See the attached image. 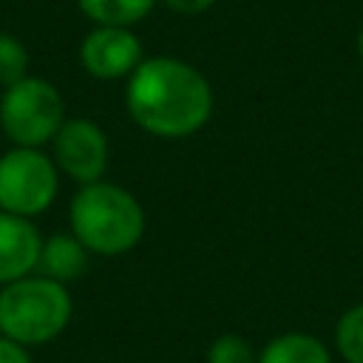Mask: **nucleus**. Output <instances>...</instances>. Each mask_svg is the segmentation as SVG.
Segmentation results:
<instances>
[{
    "label": "nucleus",
    "instance_id": "7ed1b4c3",
    "mask_svg": "<svg viewBox=\"0 0 363 363\" xmlns=\"http://www.w3.org/2000/svg\"><path fill=\"white\" fill-rule=\"evenodd\" d=\"M74 301L65 284L31 272L0 286V335L23 346H45L71 323Z\"/></svg>",
    "mask_w": 363,
    "mask_h": 363
},
{
    "label": "nucleus",
    "instance_id": "dca6fc26",
    "mask_svg": "<svg viewBox=\"0 0 363 363\" xmlns=\"http://www.w3.org/2000/svg\"><path fill=\"white\" fill-rule=\"evenodd\" d=\"M0 363H34V360H31L28 346L0 335Z\"/></svg>",
    "mask_w": 363,
    "mask_h": 363
},
{
    "label": "nucleus",
    "instance_id": "f257e3e1",
    "mask_svg": "<svg viewBox=\"0 0 363 363\" xmlns=\"http://www.w3.org/2000/svg\"><path fill=\"white\" fill-rule=\"evenodd\" d=\"M213 85L190 62L159 54L145 57L125 82L128 116L150 136L184 139L199 133L213 116Z\"/></svg>",
    "mask_w": 363,
    "mask_h": 363
},
{
    "label": "nucleus",
    "instance_id": "9b49d317",
    "mask_svg": "<svg viewBox=\"0 0 363 363\" xmlns=\"http://www.w3.org/2000/svg\"><path fill=\"white\" fill-rule=\"evenodd\" d=\"M159 0H77L79 11L94 26H122L133 28L142 23Z\"/></svg>",
    "mask_w": 363,
    "mask_h": 363
},
{
    "label": "nucleus",
    "instance_id": "39448f33",
    "mask_svg": "<svg viewBox=\"0 0 363 363\" xmlns=\"http://www.w3.org/2000/svg\"><path fill=\"white\" fill-rule=\"evenodd\" d=\"M60 193V170L43 147L11 145L0 153V210L34 218L43 216Z\"/></svg>",
    "mask_w": 363,
    "mask_h": 363
},
{
    "label": "nucleus",
    "instance_id": "6e6552de",
    "mask_svg": "<svg viewBox=\"0 0 363 363\" xmlns=\"http://www.w3.org/2000/svg\"><path fill=\"white\" fill-rule=\"evenodd\" d=\"M43 235L31 218L0 210V286L37 272Z\"/></svg>",
    "mask_w": 363,
    "mask_h": 363
},
{
    "label": "nucleus",
    "instance_id": "423d86ee",
    "mask_svg": "<svg viewBox=\"0 0 363 363\" xmlns=\"http://www.w3.org/2000/svg\"><path fill=\"white\" fill-rule=\"evenodd\" d=\"M108 156H111V145L105 130L85 116H68L57 130V136L51 139V159L60 176H68L79 187L99 182L105 176Z\"/></svg>",
    "mask_w": 363,
    "mask_h": 363
},
{
    "label": "nucleus",
    "instance_id": "2eb2a0df",
    "mask_svg": "<svg viewBox=\"0 0 363 363\" xmlns=\"http://www.w3.org/2000/svg\"><path fill=\"white\" fill-rule=\"evenodd\" d=\"M164 9H170L173 14H182V17H199L204 11H210L218 0H159Z\"/></svg>",
    "mask_w": 363,
    "mask_h": 363
},
{
    "label": "nucleus",
    "instance_id": "f3484780",
    "mask_svg": "<svg viewBox=\"0 0 363 363\" xmlns=\"http://www.w3.org/2000/svg\"><path fill=\"white\" fill-rule=\"evenodd\" d=\"M357 57H360V65H363V26L357 31Z\"/></svg>",
    "mask_w": 363,
    "mask_h": 363
},
{
    "label": "nucleus",
    "instance_id": "4468645a",
    "mask_svg": "<svg viewBox=\"0 0 363 363\" xmlns=\"http://www.w3.org/2000/svg\"><path fill=\"white\" fill-rule=\"evenodd\" d=\"M207 363H258V352L244 335L224 332L210 343Z\"/></svg>",
    "mask_w": 363,
    "mask_h": 363
},
{
    "label": "nucleus",
    "instance_id": "1a4fd4ad",
    "mask_svg": "<svg viewBox=\"0 0 363 363\" xmlns=\"http://www.w3.org/2000/svg\"><path fill=\"white\" fill-rule=\"evenodd\" d=\"M88 261H91V252L82 247V241L74 233H54L43 238L37 272L68 286L71 281L85 275Z\"/></svg>",
    "mask_w": 363,
    "mask_h": 363
},
{
    "label": "nucleus",
    "instance_id": "f8f14e48",
    "mask_svg": "<svg viewBox=\"0 0 363 363\" xmlns=\"http://www.w3.org/2000/svg\"><path fill=\"white\" fill-rule=\"evenodd\" d=\"M335 349L343 363H363V303L349 306L335 323Z\"/></svg>",
    "mask_w": 363,
    "mask_h": 363
},
{
    "label": "nucleus",
    "instance_id": "ddd939ff",
    "mask_svg": "<svg viewBox=\"0 0 363 363\" xmlns=\"http://www.w3.org/2000/svg\"><path fill=\"white\" fill-rule=\"evenodd\" d=\"M28 77V48L9 31H0V88Z\"/></svg>",
    "mask_w": 363,
    "mask_h": 363
},
{
    "label": "nucleus",
    "instance_id": "20e7f679",
    "mask_svg": "<svg viewBox=\"0 0 363 363\" xmlns=\"http://www.w3.org/2000/svg\"><path fill=\"white\" fill-rule=\"evenodd\" d=\"M65 99L54 82L26 77L0 94V130L17 147H45L65 122Z\"/></svg>",
    "mask_w": 363,
    "mask_h": 363
},
{
    "label": "nucleus",
    "instance_id": "0eeeda50",
    "mask_svg": "<svg viewBox=\"0 0 363 363\" xmlns=\"http://www.w3.org/2000/svg\"><path fill=\"white\" fill-rule=\"evenodd\" d=\"M142 60L139 37L122 26H94L79 43V65L94 79H128Z\"/></svg>",
    "mask_w": 363,
    "mask_h": 363
},
{
    "label": "nucleus",
    "instance_id": "9d476101",
    "mask_svg": "<svg viewBox=\"0 0 363 363\" xmlns=\"http://www.w3.org/2000/svg\"><path fill=\"white\" fill-rule=\"evenodd\" d=\"M258 363H332V352L309 332H284L264 343Z\"/></svg>",
    "mask_w": 363,
    "mask_h": 363
},
{
    "label": "nucleus",
    "instance_id": "f03ea898",
    "mask_svg": "<svg viewBox=\"0 0 363 363\" xmlns=\"http://www.w3.org/2000/svg\"><path fill=\"white\" fill-rule=\"evenodd\" d=\"M68 224L91 255L116 258L142 241L147 221L139 199L128 187L99 179L74 193Z\"/></svg>",
    "mask_w": 363,
    "mask_h": 363
}]
</instances>
